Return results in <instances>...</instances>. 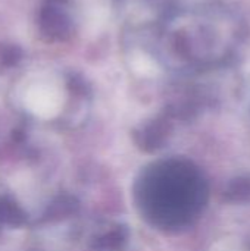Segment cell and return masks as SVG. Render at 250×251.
<instances>
[{"instance_id": "cell-2", "label": "cell", "mask_w": 250, "mask_h": 251, "mask_svg": "<svg viewBox=\"0 0 250 251\" xmlns=\"http://www.w3.org/2000/svg\"><path fill=\"white\" fill-rule=\"evenodd\" d=\"M130 66L140 76H153L158 72L156 62L144 51H134L130 59Z\"/></svg>"}, {"instance_id": "cell-3", "label": "cell", "mask_w": 250, "mask_h": 251, "mask_svg": "<svg viewBox=\"0 0 250 251\" xmlns=\"http://www.w3.org/2000/svg\"><path fill=\"white\" fill-rule=\"evenodd\" d=\"M22 50L15 44H0V65L1 66H15L22 60Z\"/></svg>"}, {"instance_id": "cell-1", "label": "cell", "mask_w": 250, "mask_h": 251, "mask_svg": "<svg viewBox=\"0 0 250 251\" xmlns=\"http://www.w3.org/2000/svg\"><path fill=\"white\" fill-rule=\"evenodd\" d=\"M40 22H41V28L52 35H59L63 34L66 29V24L65 19L62 18V15L53 9V7H46L41 10V16H40Z\"/></svg>"}]
</instances>
